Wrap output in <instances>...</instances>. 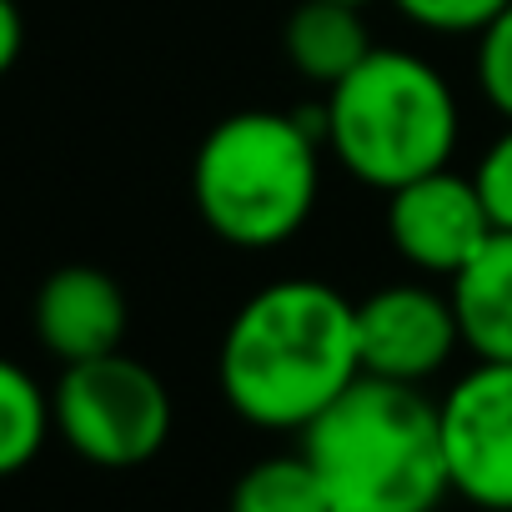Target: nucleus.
<instances>
[{
    "mask_svg": "<svg viewBox=\"0 0 512 512\" xmlns=\"http://www.w3.org/2000/svg\"><path fill=\"white\" fill-rule=\"evenodd\" d=\"M357 377V302L317 277H282L251 292L221 332L216 382L251 427L302 432Z\"/></svg>",
    "mask_w": 512,
    "mask_h": 512,
    "instance_id": "obj_1",
    "label": "nucleus"
},
{
    "mask_svg": "<svg viewBox=\"0 0 512 512\" xmlns=\"http://www.w3.org/2000/svg\"><path fill=\"white\" fill-rule=\"evenodd\" d=\"M302 452L332 512H432L452 492L437 402L412 382L362 372L302 427Z\"/></svg>",
    "mask_w": 512,
    "mask_h": 512,
    "instance_id": "obj_2",
    "label": "nucleus"
},
{
    "mask_svg": "<svg viewBox=\"0 0 512 512\" xmlns=\"http://www.w3.org/2000/svg\"><path fill=\"white\" fill-rule=\"evenodd\" d=\"M322 121L287 111H231L221 116L191 161V201L206 231L236 251H272L292 241L322 191Z\"/></svg>",
    "mask_w": 512,
    "mask_h": 512,
    "instance_id": "obj_3",
    "label": "nucleus"
},
{
    "mask_svg": "<svg viewBox=\"0 0 512 512\" xmlns=\"http://www.w3.org/2000/svg\"><path fill=\"white\" fill-rule=\"evenodd\" d=\"M317 121L337 166L377 191H397L402 181L452 166L462 131L447 76L417 51L392 46H377L352 66L327 91Z\"/></svg>",
    "mask_w": 512,
    "mask_h": 512,
    "instance_id": "obj_4",
    "label": "nucleus"
},
{
    "mask_svg": "<svg viewBox=\"0 0 512 512\" xmlns=\"http://www.w3.org/2000/svg\"><path fill=\"white\" fill-rule=\"evenodd\" d=\"M51 417L76 457H86L91 467L126 472L166 447L171 392L146 362L106 352L91 362H71L61 372L51 392Z\"/></svg>",
    "mask_w": 512,
    "mask_h": 512,
    "instance_id": "obj_5",
    "label": "nucleus"
},
{
    "mask_svg": "<svg viewBox=\"0 0 512 512\" xmlns=\"http://www.w3.org/2000/svg\"><path fill=\"white\" fill-rule=\"evenodd\" d=\"M447 482L472 507L512 512V362H477L437 402Z\"/></svg>",
    "mask_w": 512,
    "mask_h": 512,
    "instance_id": "obj_6",
    "label": "nucleus"
},
{
    "mask_svg": "<svg viewBox=\"0 0 512 512\" xmlns=\"http://www.w3.org/2000/svg\"><path fill=\"white\" fill-rule=\"evenodd\" d=\"M382 221H387L392 251L412 272H427V277H457L482 251V241L497 231L477 181L452 166L387 191Z\"/></svg>",
    "mask_w": 512,
    "mask_h": 512,
    "instance_id": "obj_7",
    "label": "nucleus"
},
{
    "mask_svg": "<svg viewBox=\"0 0 512 512\" xmlns=\"http://www.w3.org/2000/svg\"><path fill=\"white\" fill-rule=\"evenodd\" d=\"M462 347L452 297L422 282H392L357 302V352L367 377L422 387Z\"/></svg>",
    "mask_w": 512,
    "mask_h": 512,
    "instance_id": "obj_8",
    "label": "nucleus"
},
{
    "mask_svg": "<svg viewBox=\"0 0 512 512\" xmlns=\"http://www.w3.org/2000/svg\"><path fill=\"white\" fill-rule=\"evenodd\" d=\"M126 292L111 272L101 267H86V262H71V267H56L41 292H36V337L41 347L71 367V362H91V357H106V352H121L126 342Z\"/></svg>",
    "mask_w": 512,
    "mask_h": 512,
    "instance_id": "obj_9",
    "label": "nucleus"
},
{
    "mask_svg": "<svg viewBox=\"0 0 512 512\" xmlns=\"http://www.w3.org/2000/svg\"><path fill=\"white\" fill-rule=\"evenodd\" d=\"M462 347L477 362H512V231H492L472 262L447 277Z\"/></svg>",
    "mask_w": 512,
    "mask_h": 512,
    "instance_id": "obj_10",
    "label": "nucleus"
},
{
    "mask_svg": "<svg viewBox=\"0 0 512 512\" xmlns=\"http://www.w3.org/2000/svg\"><path fill=\"white\" fill-rule=\"evenodd\" d=\"M282 51H287V61H292V71L302 81L332 91L377 46H372V31H367L357 6H337V0H302V6L287 16Z\"/></svg>",
    "mask_w": 512,
    "mask_h": 512,
    "instance_id": "obj_11",
    "label": "nucleus"
},
{
    "mask_svg": "<svg viewBox=\"0 0 512 512\" xmlns=\"http://www.w3.org/2000/svg\"><path fill=\"white\" fill-rule=\"evenodd\" d=\"M226 512H332L307 452L251 462L226 497Z\"/></svg>",
    "mask_w": 512,
    "mask_h": 512,
    "instance_id": "obj_12",
    "label": "nucleus"
},
{
    "mask_svg": "<svg viewBox=\"0 0 512 512\" xmlns=\"http://www.w3.org/2000/svg\"><path fill=\"white\" fill-rule=\"evenodd\" d=\"M51 427H56L51 397L36 387V377L26 367L0 357V477L31 467L36 452L46 447Z\"/></svg>",
    "mask_w": 512,
    "mask_h": 512,
    "instance_id": "obj_13",
    "label": "nucleus"
},
{
    "mask_svg": "<svg viewBox=\"0 0 512 512\" xmlns=\"http://www.w3.org/2000/svg\"><path fill=\"white\" fill-rule=\"evenodd\" d=\"M477 86L487 106L512 121V0L477 31Z\"/></svg>",
    "mask_w": 512,
    "mask_h": 512,
    "instance_id": "obj_14",
    "label": "nucleus"
},
{
    "mask_svg": "<svg viewBox=\"0 0 512 512\" xmlns=\"http://www.w3.org/2000/svg\"><path fill=\"white\" fill-rule=\"evenodd\" d=\"M392 6L422 26V31H437V36H477L507 0H392Z\"/></svg>",
    "mask_w": 512,
    "mask_h": 512,
    "instance_id": "obj_15",
    "label": "nucleus"
},
{
    "mask_svg": "<svg viewBox=\"0 0 512 512\" xmlns=\"http://www.w3.org/2000/svg\"><path fill=\"white\" fill-rule=\"evenodd\" d=\"M472 181H477V191H482V201H487L497 231H512V121H507V131L482 151Z\"/></svg>",
    "mask_w": 512,
    "mask_h": 512,
    "instance_id": "obj_16",
    "label": "nucleus"
},
{
    "mask_svg": "<svg viewBox=\"0 0 512 512\" xmlns=\"http://www.w3.org/2000/svg\"><path fill=\"white\" fill-rule=\"evenodd\" d=\"M21 46H26L21 6H16V0H0V76H6V71L21 61Z\"/></svg>",
    "mask_w": 512,
    "mask_h": 512,
    "instance_id": "obj_17",
    "label": "nucleus"
},
{
    "mask_svg": "<svg viewBox=\"0 0 512 512\" xmlns=\"http://www.w3.org/2000/svg\"><path fill=\"white\" fill-rule=\"evenodd\" d=\"M337 6H357V11H367V6H372V0H337Z\"/></svg>",
    "mask_w": 512,
    "mask_h": 512,
    "instance_id": "obj_18",
    "label": "nucleus"
},
{
    "mask_svg": "<svg viewBox=\"0 0 512 512\" xmlns=\"http://www.w3.org/2000/svg\"><path fill=\"white\" fill-rule=\"evenodd\" d=\"M477 512H492V507H477Z\"/></svg>",
    "mask_w": 512,
    "mask_h": 512,
    "instance_id": "obj_19",
    "label": "nucleus"
}]
</instances>
